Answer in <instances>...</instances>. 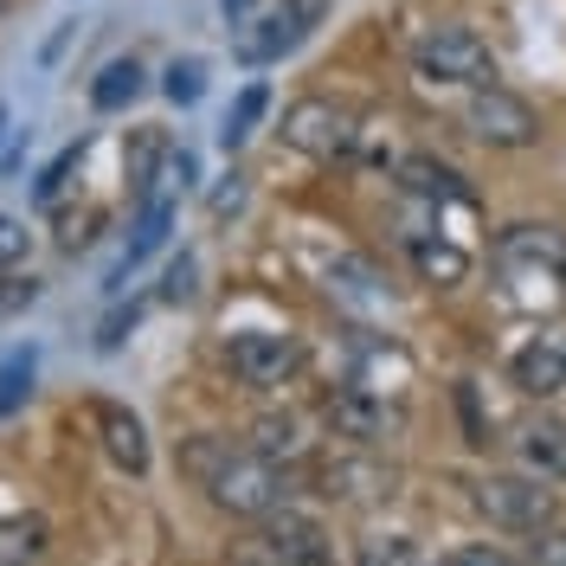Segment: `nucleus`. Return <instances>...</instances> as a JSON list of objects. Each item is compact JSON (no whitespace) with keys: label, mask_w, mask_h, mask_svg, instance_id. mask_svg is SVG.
Masks as SVG:
<instances>
[{"label":"nucleus","mask_w":566,"mask_h":566,"mask_svg":"<svg viewBox=\"0 0 566 566\" xmlns=\"http://www.w3.org/2000/svg\"><path fill=\"white\" fill-rule=\"evenodd\" d=\"M0 13H7V0H0Z\"/></svg>","instance_id":"39"},{"label":"nucleus","mask_w":566,"mask_h":566,"mask_svg":"<svg viewBox=\"0 0 566 566\" xmlns=\"http://www.w3.org/2000/svg\"><path fill=\"white\" fill-rule=\"evenodd\" d=\"M142 84H148V71H142L136 52H129V59H109V65L97 71V84H91V104L97 109H129L142 97Z\"/></svg>","instance_id":"19"},{"label":"nucleus","mask_w":566,"mask_h":566,"mask_svg":"<svg viewBox=\"0 0 566 566\" xmlns=\"http://www.w3.org/2000/svg\"><path fill=\"white\" fill-rule=\"evenodd\" d=\"M438 566H458V560H438Z\"/></svg>","instance_id":"38"},{"label":"nucleus","mask_w":566,"mask_h":566,"mask_svg":"<svg viewBox=\"0 0 566 566\" xmlns=\"http://www.w3.org/2000/svg\"><path fill=\"white\" fill-rule=\"evenodd\" d=\"M33 392V354H13L7 367H0V419L7 412H20V399Z\"/></svg>","instance_id":"27"},{"label":"nucleus","mask_w":566,"mask_h":566,"mask_svg":"<svg viewBox=\"0 0 566 566\" xmlns=\"http://www.w3.org/2000/svg\"><path fill=\"white\" fill-rule=\"evenodd\" d=\"M7 123H13V116H7V104H0V142H7Z\"/></svg>","instance_id":"37"},{"label":"nucleus","mask_w":566,"mask_h":566,"mask_svg":"<svg viewBox=\"0 0 566 566\" xmlns=\"http://www.w3.org/2000/svg\"><path fill=\"white\" fill-rule=\"evenodd\" d=\"M322 13H328V0H277V7L264 13V27L245 39V59H251V65H271V59H283L290 45H303V39L316 33Z\"/></svg>","instance_id":"10"},{"label":"nucleus","mask_w":566,"mask_h":566,"mask_svg":"<svg viewBox=\"0 0 566 566\" xmlns=\"http://www.w3.org/2000/svg\"><path fill=\"white\" fill-rule=\"evenodd\" d=\"M97 431H104V451L116 470H129V476H142L148 470V431H142L136 412H123V406H97Z\"/></svg>","instance_id":"16"},{"label":"nucleus","mask_w":566,"mask_h":566,"mask_svg":"<svg viewBox=\"0 0 566 566\" xmlns=\"http://www.w3.org/2000/svg\"><path fill=\"white\" fill-rule=\"evenodd\" d=\"M476 509L509 534H541V528L560 522V490L541 483V476H528V470H522V476H483V483H476Z\"/></svg>","instance_id":"5"},{"label":"nucleus","mask_w":566,"mask_h":566,"mask_svg":"<svg viewBox=\"0 0 566 566\" xmlns=\"http://www.w3.org/2000/svg\"><path fill=\"white\" fill-rule=\"evenodd\" d=\"M354 566H424V560L406 534H360L354 541Z\"/></svg>","instance_id":"22"},{"label":"nucleus","mask_w":566,"mask_h":566,"mask_svg":"<svg viewBox=\"0 0 566 566\" xmlns=\"http://www.w3.org/2000/svg\"><path fill=\"white\" fill-rule=\"evenodd\" d=\"M458 123L476 142H490V148H534V142H541V116H534V104H522V97L502 91V84L463 91Z\"/></svg>","instance_id":"6"},{"label":"nucleus","mask_w":566,"mask_h":566,"mask_svg":"<svg viewBox=\"0 0 566 566\" xmlns=\"http://www.w3.org/2000/svg\"><path fill=\"white\" fill-rule=\"evenodd\" d=\"M277 541V534H271ZM290 566H335V554L328 547H290Z\"/></svg>","instance_id":"35"},{"label":"nucleus","mask_w":566,"mask_h":566,"mask_svg":"<svg viewBox=\"0 0 566 566\" xmlns=\"http://www.w3.org/2000/svg\"><path fill=\"white\" fill-rule=\"evenodd\" d=\"M264 109H271V84H245L232 97V109H226V123H219V142L226 148H245L258 136V123H264Z\"/></svg>","instance_id":"20"},{"label":"nucleus","mask_w":566,"mask_h":566,"mask_svg":"<svg viewBox=\"0 0 566 566\" xmlns=\"http://www.w3.org/2000/svg\"><path fill=\"white\" fill-rule=\"evenodd\" d=\"M495 277L509 283V296L515 303H554L566 283V232L560 226H534V219H522V226H502L495 232Z\"/></svg>","instance_id":"2"},{"label":"nucleus","mask_w":566,"mask_h":566,"mask_svg":"<svg viewBox=\"0 0 566 566\" xmlns=\"http://www.w3.org/2000/svg\"><path fill=\"white\" fill-rule=\"evenodd\" d=\"M239 207H245V175H226V187L212 193V219H232Z\"/></svg>","instance_id":"33"},{"label":"nucleus","mask_w":566,"mask_h":566,"mask_svg":"<svg viewBox=\"0 0 566 566\" xmlns=\"http://www.w3.org/2000/svg\"><path fill=\"white\" fill-rule=\"evenodd\" d=\"M277 136H283V148H296L310 161H348L354 136H360V116L348 104H335V97H296L283 109Z\"/></svg>","instance_id":"4"},{"label":"nucleus","mask_w":566,"mask_h":566,"mask_svg":"<svg viewBox=\"0 0 566 566\" xmlns=\"http://www.w3.org/2000/svg\"><path fill=\"white\" fill-rule=\"evenodd\" d=\"M509 380L528 392V399L566 392V328H534L528 342L509 354Z\"/></svg>","instance_id":"9"},{"label":"nucleus","mask_w":566,"mask_h":566,"mask_svg":"<svg viewBox=\"0 0 566 566\" xmlns=\"http://www.w3.org/2000/svg\"><path fill=\"white\" fill-rule=\"evenodd\" d=\"M412 71H419L424 84L483 91V84H495V52L470 33L463 20H438V27H424L419 45H412Z\"/></svg>","instance_id":"3"},{"label":"nucleus","mask_w":566,"mask_h":566,"mask_svg":"<svg viewBox=\"0 0 566 566\" xmlns=\"http://www.w3.org/2000/svg\"><path fill=\"white\" fill-rule=\"evenodd\" d=\"M77 161H84V142H71L65 155H59V161L39 175V187H33L39 207H59V200H65V187H71V175H77Z\"/></svg>","instance_id":"26"},{"label":"nucleus","mask_w":566,"mask_h":566,"mask_svg":"<svg viewBox=\"0 0 566 566\" xmlns=\"http://www.w3.org/2000/svg\"><path fill=\"white\" fill-rule=\"evenodd\" d=\"M168 148H175V142L161 136V129H136V136H129V187H136L142 200L155 193V180H161V161H168Z\"/></svg>","instance_id":"21"},{"label":"nucleus","mask_w":566,"mask_h":566,"mask_svg":"<svg viewBox=\"0 0 566 566\" xmlns=\"http://www.w3.org/2000/svg\"><path fill=\"white\" fill-rule=\"evenodd\" d=\"M193 180H200V161H193V148H168V161H161V180H155V193H148V200H180Z\"/></svg>","instance_id":"25"},{"label":"nucleus","mask_w":566,"mask_h":566,"mask_svg":"<svg viewBox=\"0 0 566 566\" xmlns=\"http://www.w3.org/2000/svg\"><path fill=\"white\" fill-rule=\"evenodd\" d=\"M27 245H33V232H27V219H13V212H0V271H7V264H20V258H27Z\"/></svg>","instance_id":"29"},{"label":"nucleus","mask_w":566,"mask_h":566,"mask_svg":"<svg viewBox=\"0 0 566 566\" xmlns=\"http://www.w3.org/2000/svg\"><path fill=\"white\" fill-rule=\"evenodd\" d=\"M399 187H406L419 207H470V180H463L451 161H438V155H406V161H399Z\"/></svg>","instance_id":"13"},{"label":"nucleus","mask_w":566,"mask_h":566,"mask_svg":"<svg viewBox=\"0 0 566 566\" xmlns=\"http://www.w3.org/2000/svg\"><path fill=\"white\" fill-rule=\"evenodd\" d=\"M322 419H328L335 438L380 444V438H387V424H392V412H387V399H380V392H367L360 380H342V387L322 399Z\"/></svg>","instance_id":"11"},{"label":"nucleus","mask_w":566,"mask_h":566,"mask_svg":"<svg viewBox=\"0 0 566 566\" xmlns=\"http://www.w3.org/2000/svg\"><path fill=\"white\" fill-rule=\"evenodd\" d=\"M180 470L212 495V509L245 515V522H264L277 502H290V470L271 463L264 451H251V444L219 438V431L187 438V444H180Z\"/></svg>","instance_id":"1"},{"label":"nucleus","mask_w":566,"mask_h":566,"mask_svg":"<svg viewBox=\"0 0 566 566\" xmlns=\"http://www.w3.org/2000/svg\"><path fill=\"white\" fill-rule=\"evenodd\" d=\"M528 566H566V528H541L534 534Z\"/></svg>","instance_id":"30"},{"label":"nucleus","mask_w":566,"mask_h":566,"mask_svg":"<svg viewBox=\"0 0 566 566\" xmlns=\"http://www.w3.org/2000/svg\"><path fill=\"white\" fill-rule=\"evenodd\" d=\"M219 7H226V20L239 27V20H245V7H251V0H219Z\"/></svg>","instance_id":"36"},{"label":"nucleus","mask_w":566,"mask_h":566,"mask_svg":"<svg viewBox=\"0 0 566 566\" xmlns=\"http://www.w3.org/2000/svg\"><path fill=\"white\" fill-rule=\"evenodd\" d=\"M161 91H168V104H200L207 97V65L200 59H175V65L161 71Z\"/></svg>","instance_id":"24"},{"label":"nucleus","mask_w":566,"mask_h":566,"mask_svg":"<svg viewBox=\"0 0 566 566\" xmlns=\"http://www.w3.org/2000/svg\"><path fill=\"white\" fill-rule=\"evenodd\" d=\"M168 226H175V200H142L136 239H129V251H123V264L109 271V290H123V277L136 271L142 258H155V251H161V239H168Z\"/></svg>","instance_id":"18"},{"label":"nucleus","mask_w":566,"mask_h":566,"mask_svg":"<svg viewBox=\"0 0 566 566\" xmlns=\"http://www.w3.org/2000/svg\"><path fill=\"white\" fill-rule=\"evenodd\" d=\"M136 316H142V310H136V303H129V310H109V316H104V328H97V348H123V335H129V328H136Z\"/></svg>","instance_id":"32"},{"label":"nucleus","mask_w":566,"mask_h":566,"mask_svg":"<svg viewBox=\"0 0 566 566\" xmlns=\"http://www.w3.org/2000/svg\"><path fill=\"white\" fill-rule=\"evenodd\" d=\"M458 406H463V431H470V444L483 451V444H490V424H483V406H476V387H470V380L458 387Z\"/></svg>","instance_id":"31"},{"label":"nucleus","mask_w":566,"mask_h":566,"mask_svg":"<svg viewBox=\"0 0 566 566\" xmlns=\"http://www.w3.org/2000/svg\"><path fill=\"white\" fill-rule=\"evenodd\" d=\"M451 560H458V566H515L509 554H495V547H458Z\"/></svg>","instance_id":"34"},{"label":"nucleus","mask_w":566,"mask_h":566,"mask_svg":"<svg viewBox=\"0 0 566 566\" xmlns=\"http://www.w3.org/2000/svg\"><path fill=\"white\" fill-rule=\"evenodd\" d=\"M226 360H232V374L245 387H290L303 374V342L283 335V328H251L226 348Z\"/></svg>","instance_id":"8"},{"label":"nucleus","mask_w":566,"mask_h":566,"mask_svg":"<svg viewBox=\"0 0 566 566\" xmlns=\"http://www.w3.org/2000/svg\"><path fill=\"white\" fill-rule=\"evenodd\" d=\"M406 251H412L419 277L438 283V290H458V283L470 277V251L451 245V239H438V232H406Z\"/></svg>","instance_id":"17"},{"label":"nucleus","mask_w":566,"mask_h":566,"mask_svg":"<svg viewBox=\"0 0 566 566\" xmlns=\"http://www.w3.org/2000/svg\"><path fill=\"white\" fill-rule=\"evenodd\" d=\"M348 380H360L367 392H380V399H399L406 392V380H412V354L399 348V342H360V360H354Z\"/></svg>","instance_id":"15"},{"label":"nucleus","mask_w":566,"mask_h":566,"mask_svg":"<svg viewBox=\"0 0 566 566\" xmlns=\"http://www.w3.org/2000/svg\"><path fill=\"white\" fill-rule=\"evenodd\" d=\"M45 547V528H39L33 515H13V522H0V566H27Z\"/></svg>","instance_id":"23"},{"label":"nucleus","mask_w":566,"mask_h":566,"mask_svg":"<svg viewBox=\"0 0 566 566\" xmlns=\"http://www.w3.org/2000/svg\"><path fill=\"white\" fill-rule=\"evenodd\" d=\"M515 458L541 483H566V419H554V412L522 419L515 424Z\"/></svg>","instance_id":"12"},{"label":"nucleus","mask_w":566,"mask_h":566,"mask_svg":"<svg viewBox=\"0 0 566 566\" xmlns=\"http://www.w3.org/2000/svg\"><path fill=\"white\" fill-rule=\"evenodd\" d=\"M251 451H264L271 463L296 470V463L316 458V431H310L303 412H264V419H251Z\"/></svg>","instance_id":"14"},{"label":"nucleus","mask_w":566,"mask_h":566,"mask_svg":"<svg viewBox=\"0 0 566 566\" xmlns=\"http://www.w3.org/2000/svg\"><path fill=\"white\" fill-rule=\"evenodd\" d=\"M200 258H193V251H180L175 264H168V283H161V296H168V303H193V290H200Z\"/></svg>","instance_id":"28"},{"label":"nucleus","mask_w":566,"mask_h":566,"mask_svg":"<svg viewBox=\"0 0 566 566\" xmlns=\"http://www.w3.org/2000/svg\"><path fill=\"white\" fill-rule=\"evenodd\" d=\"M316 483L342 509H374V502H392L399 495V470L387 458H374V451H342V458L316 463Z\"/></svg>","instance_id":"7"}]
</instances>
